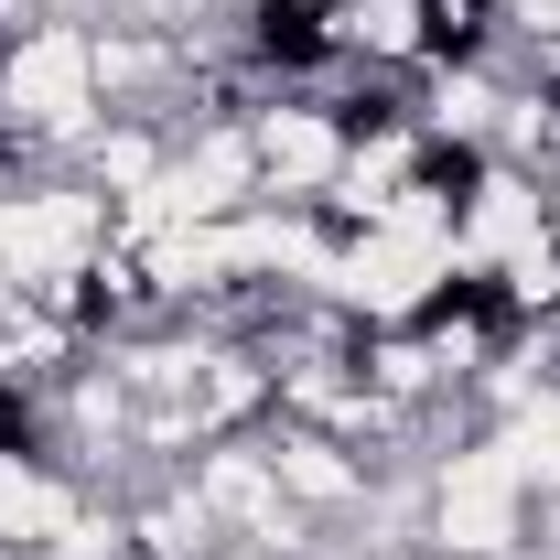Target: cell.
Masks as SVG:
<instances>
[{"instance_id":"1","label":"cell","mask_w":560,"mask_h":560,"mask_svg":"<svg viewBox=\"0 0 560 560\" xmlns=\"http://www.w3.org/2000/svg\"><path fill=\"white\" fill-rule=\"evenodd\" d=\"M108 119L97 97V22L86 11H33L0 33V140L44 151L55 173H75L86 130Z\"/></svg>"}]
</instances>
